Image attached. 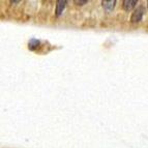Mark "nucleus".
Listing matches in <instances>:
<instances>
[{"instance_id":"f257e3e1","label":"nucleus","mask_w":148,"mask_h":148,"mask_svg":"<svg viewBox=\"0 0 148 148\" xmlns=\"http://www.w3.org/2000/svg\"><path fill=\"white\" fill-rule=\"evenodd\" d=\"M143 14H144V8L143 6H138L136 10H134L133 15H132V17H131V21L133 23L140 22L142 17H143Z\"/></svg>"},{"instance_id":"f03ea898","label":"nucleus","mask_w":148,"mask_h":148,"mask_svg":"<svg viewBox=\"0 0 148 148\" xmlns=\"http://www.w3.org/2000/svg\"><path fill=\"white\" fill-rule=\"evenodd\" d=\"M137 3H138V1H136V0H125V1H123L124 10H126V12L132 10L133 8H135V6L137 5Z\"/></svg>"},{"instance_id":"7ed1b4c3","label":"nucleus","mask_w":148,"mask_h":148,"mask_svg":"<svg viewBox=\"0 0 148 148\" xmlns=\"http://www.w3.org/2000/svg\"><path fill=\"white\" fill-rule=\"evenodd\" d=\"M115 3H116L115 0H109V1L105 0V1H101V5H103V8H104L106 10H108V12H110V10H113L114 6H115Z\"/></svg>"},{"instance_id":"20e7f679","label":"nucleus","mask_w":148,"mask_h":148,"mask_svg":"<svg viewBox=\"0 0 148 148\" xmlns=\"http://www.w3.org/2000/svg\"><path fill=\"white\" fill-rule=\"evenodd\" d=\"M65 1H58L56 5V15L57 16H60L61 15V12H63L64 8H65Z\"/></svg>"},{"instance_id":"39448f33","label":"nucleus","mask_w":148,"mask_h":148,"mask_svg":"<svg viewBox=\"0 0 148 148\" xmlns=\"http://www.w3.org/2000/svg\"><path fill=\"white\" fill-rule=\"evenodd\" d=\"M75 3H77L78 5H82V3H87V1L86 0H84V1H75Z\"/></svg>"},{"instance_id":"423d86ee","label":"nucleus","mask_w":148,"mask_h":148,"mask_svg":"<svg viewBox=\"0 0 148 148\" xmlns=\"http://www.w3.org/2000/svg\"><path fill=\"white\" fill-rule=\"evenodd\" d=\"M147 8H148V2H147Z\"/></svg>"}]
</instances>
